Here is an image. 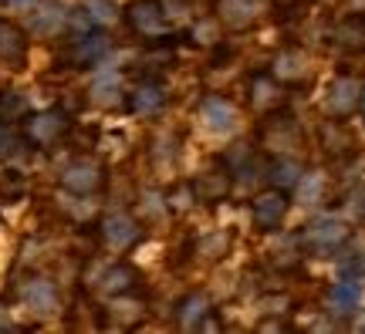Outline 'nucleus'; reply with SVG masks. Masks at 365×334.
<instances>
[{
	"instance_id": "nucleus-11",
	"label": "nucleus",
	"mask_w": 365,
	"mask_h": 334,
	"mask_svg": "<svg viewBox=\"0 0 365 334\" xmlns=\"http://www.w3.org/2000/svg\"><path fill=\"white\" fill-rule=\"evenodd\" d=\"M274 182H277V186H298L301 169L294 166V162H277V166H274Z\"/></svg>"
},
{
	"instance_id": "nucleus-6",
	"label": "nucleus",
	"mask_w": 365,
	"mask_h": 334,
	"mask_svg": "<svg viewBox=\"0 0 365 334\" xmlns=\"http://www.w3.org/2000/svg\"><path fill=\"white\" fill-rule=\"evenodd\" d=\"M359 297H362V287L355 281H341L331 287V308L339 310H352L355 304H359Z\"/></svg>"
},
{
	"instance_id": "nucleus-7",
	"label": "nucleus",
	"mask_w": 365,
	"mask_h": 334,
	"mask_svg": "<svg viewBox=\"0 0 365 334\" xmlns=\"http://www.w3.org/2000/svg\"><path fill=\"white\" fill-rule=\"evenodd\" d=\"M105 236H108V244L125 246L135 240V226H132V219H125V216H112L105 223Z\"/></svg>"
},
{
	"instance_id": "nucleus-14",
	"label": "nucleus",
	"mask_w": 365,
	"mask_h": 334,
	"mask_svg": "<svg viewBox=\"0 0 365 334\" xmlns=\"http://www.w3.org/2000/svg\"><path fill=\"white\" fill-rule=\"evenodd\" d=\"M58 125H61L58 115H41L38 122H34V135H38V139H51L54 132H58Z\"/></svg>"
},
{
	"instance_id": "nucleus-1",
	"label": "nucleus",
	"mask_w": 365,
	"mask_h": 334,
	"mask_svg": "<svg viewBox=\"0 0 365 334\" xmlns=\"http://www.w3.org/2000/svg\"><path fill=\"white\" fill-rule=\"evenodd\" d=\"M234 122H237V115H234V108L223 102V98H207L203 102V125H207L210 132H230L234 129Z\"/></svg>"
},
{
	"instance_id": "nucleus-4",
	"label": "nucleus",
	"mask_w": 365,
	"mask_h": 334,
	"mask_svg": "<svg viewBox=\"0 0 365 334\" xmlns=\"http://www.w3.org/2000/svg\"><path fill=\"white\" fill-rule=\"evenodd\" d=\"M312 240L318 246H335L345 240V226H341L339 219H318L312 226Z\"/></svg>"
},
{
	"instance_id": "nucleus-16",
	"label": "nucleus",
	"mask_w": 365,
	"mask_h": 334,
	"mask_svg": "<svg viewBox=\"0 0 365 334\" xmlns=\"http://www.w3.org/2000/svg\"><path fill=\"white\" fill-rule=\"evenodd\" d=\"M112 91H115V75H102L98 81H95V95H98L102 102L112 98Z\"/></svg>"
},
{
	"instance_id": "nucleus-12",
	"label": "nucleus",
	"mask_w": 365,
	"mask_h": 334,
	"mask_svg": "<svg viewBox=\"0 0 365 334\" xmlns=\"http://www.w3.org/2000/svg\"><path fill=\"white\" fill-rule=\"evenodd\" d=\"M88 14L95 21H112L115 17V4L112 0H88Z\"/></svg>"
},
{
	"instance_id": "nucleus-10",
	"label": "nucleus",
	"mask_w": 365,
	"mask_h": 334,
	"mask_svg": "<svg viewBox=\"0 0 365 334\" xmlns=\"http://www.w3.org/2000/svg\"><path fill=\"white\" fill-rule=\"evenodd\" d=\"M95 182H98V176H95L91 166H75V169H68V176H65V186L68 189H78V193H88Z\"/></svg>"
},
{
	"instance_id": "nucleus-5",
	"label": "nucleus",
	"mask_w": 365,
	"mask_h": 334,
	"mask_svg": "<svg viewBox=\"0 0 365 334\" xmlns=\"http://www.w3.org/2000/svg\"><path fill=\"white\" fill-rule=\"evenodd\" d=\"M355 95H359V85H355L352 78H341V81L331 85V98H328V105H331L335 112H349V108L355 105Z\"/></svg>"
},
{
	"instance_id": "nucleus-15",
	"label": "nucleus",
	"mask_w": 365,
	"mask_h": 334,
	"mask_svg": "<svg viewBox=\"0 0 365 334\" xmlns=\"http://www.w3.org/2000/svg\"><path fill=\"white\" fill-rule=\"evenodd\" d=\"M203 310H207V301H203V297H193V301L186 304V310H182V324H193Z\"/></svg>"
},
{
	"instance_id": "nucleus-18",
	"label": "nucleus",
	"mask_w": 365,
	"mask_h": 334,
	"mask_svg": "<svg viewBox=\"0 0 365 334\" xmlns=\"http://www.w3.org/2000/svg\"><path fill=\"white\" fill-rule=\"evenodd\" d=\"M11 7H27V4H34V0H7Z\"/></svg>"
},
{
	"instance_id": "nucleus-3",
	"label": "nucleus",
	"mask_w": 365,
	"mask_h": 334,
	"mask_svg": "<svg viewBox=\"0 0 365 334\" xmlns=\"http://www.w3.org/2000/svg\"><path fill=\"white\" fill-rule=\"evenodd\" d=\"M284 196L281 193H267L257 199V206H254V216H257V223L261 226H274L277 219H281V213H284Z\"/></svg>"
},
{
	"instance_id": "nucleus-17",
	"label": "nucleus",
	"mask_w": 365,
	"mask_h": 334,
	"mask_svg": "<svg viewBox=\"0 0 365 334\" xmlns=\"http://www.w3.org/2000/svg\"><path fill=\"white\" fill-rule=\"evenodd\" d=\"M125 281H129V273H125V270H115V273L108 277V291H118V287H125Z\"/></svg>"
},
{
	"instance_id": "nucleus-2",
	"label": "nucleus",
	"mask_w": 365,
	"mask_h": 334,
	"mask_svg": "<svg viewBox=\"0 0 365 334\" xmlns=\"http://www.w3.org/2000/svg\"><path fill=\"white\" fill-rule=\"evenodd\" d=\"M132 24L145 31V34H153L163 27V17H159V4L156 0H139V4H132Z\"/></svg>"
},
{
	"instance_id": "nucleus-8",
	"label": "nucleus",
	"mask_w": 365,
	"mask_h": 334,
	"mask_svg": "<svg viewBox=\"0 0 365 334\" xmlns=\"http://www.w3.org/2000/svg\"><path fill=\"white\" fill-rule=\"evenodd\" d=\"M254 11H257L254 0H223L220 4V14L230 24H247L250 17H254Z\"/></svg>"
},
{
	"instance_id": "nucleus-13",
	"label": "nucleus",
	"mask_w": 365,
	"mask_h": 334,
	"mask_svg": "<svg viewBox=\"0 0 365 334\" xmlns=\"http://www.w3.org/2000/svg\"><path fill=\"white\" fill-rule=\"evenodd\" d=\"M159 102H163V95H159L156 88H143L139 95H135V108L139 112H149V108H159Z\"/></svg>"
},
{
	"instance_id": "nucleus-9",
	"label": "nucleus",
	"mask_w": 365,
	"mask_h": 334,
	"mask_svg": "<svg viewBox=\"0 0 365 334\" xmlns=\"http://www.w3.org/2000/svg\"><path fill=\"white\" fill-rule=\"evenodd\" d=\"M27 304L34 310H41V314H48V310H54V291L51 283L44 281H34L31 287H27Z\"/></svg>"
}]
</instances>
